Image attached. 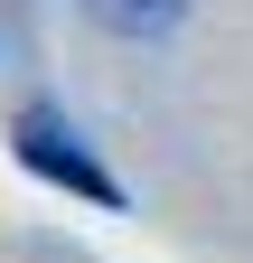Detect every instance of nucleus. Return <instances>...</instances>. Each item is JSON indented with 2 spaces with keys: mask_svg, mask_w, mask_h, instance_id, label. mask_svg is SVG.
Masks as SVG:
<instances>
[{
  "mask_svg": "<svg viewBox=\"0 0 253 263\" xmlns=\"http://www.w3.org/2000/svg\"><path fill=\"white\" fill-rule=\"evenodd\" d=\"M19 151H28V170H47V179H66V188H85L94 207H113V197H122V188H113L103 170H94V160H85V151H75V141H66V132H56L47 113H28V122H19Z\"/></svg>",
  "mask_w": 253,
  "mask_h": 263,
  "instance_id": "f257e3e1",
  "label": "nucleus"
},
{
  "mask_svg": "<svg viewBox=\"0 0 253 263\" xmlns=\"http://www.w3.org/2000/svg\"><path fill=\"white\" fill-rule=\"evenodd\" d=\"M94 19L113 28V38H160V28H178L187 19V0H85Z\"/></svg>",
  "mask_w": 253,
  "mask_h": 263,
  "instance_id": "f03ea898",
  "label": "nucleus"
}]
</instances>
